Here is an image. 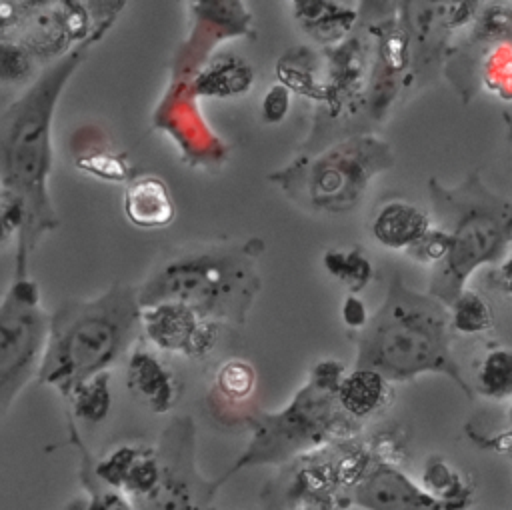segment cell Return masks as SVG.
Returning a JSON list of instances; mask_svg holds the SVG:
<instances>
[{
    "label": "cell",
    "mask_w": 512,
    "mask_h": 510,
    "mask_svg": "<svg viewBox=\"0 0 512 510\" xmlns=\"http://www.w3.org/2000/svg\"><path fill=\"white\" fill-rule=\"evenodd\" d=\"M100 36L54 60L38 78L0 112V186L12 192L26 210L16 240V272H26L28 256L44 234L58 228L48 178L54 164L52 120L68 80Z\"/></svg>",
    "instance_id": "1"
},
{
    "label": "cell",
    "mask_w": 512,
    "mask_h": 510,
    "mask_svg": "<svg viewBox=\"0 0 512 510\" xmlns=\"http://www.w3.org/2000/svg\"><path fill=\"white\" fill-rule=\"evenodd\" d=\"M452 334L450 308L428 292L412 290L392 270L382 304L354 336V366L376 370L388 382L442 374L474 400V388L452 354Z\"/></svg>",
    "instance_id": "2"
},
{
    "label": "cell",
    "mask_w": 512,
    "mask_h": 510,
    "mask_svg": "<svg viewBox=\"0 0 512 510\" xmlns=\"http://www.w3.org/2000/svg\"><path fill=\"white\" fill-rule=\"evenodd\" d=\"M262 250L260 238L174 248L136 288L140 308L178 302L218 324H244L262 288Z\"/></svg>",
    "instance_id": "3"
},
{
    "label": "cell",
    "mask_w": 512,
    "mask_h": 510,
    "mask_svg": "<svg viewBox=\"0 0 512 510\" xmlns=\"http://www.w3.org/2000/svg\"><path fill=\"white\" fill-rule=\"evenodd\" d=\"M142 308L130 284H112L92 300H66L52 316L38 382L52 386L64 400L106 372L126 350H132Z\"/></svg>",
    "instance_id": "4"
},
{
    "label": "cell",
    "mask_w": 512,
    "mask_h": 510,
    "mask_svg": "<svg viewBox=\"0 0 512 510\" xmlns=\"http://www.w3.org/2000/svg\"><path fill=\"white\" fill-rule=\"evenodd\" d=\"M432 224L448 234V252L432 268L428 294L450 304L468 278L486 264L502 262L512 244V200L496 194L474 168L454 186L428 180Z\"/></svg>",
    "instance_id": "5"
},
{
    "label": "cell",
    "mask_w": 512,
    "mask_h": 510,
    "mask_svg": "<svg viewBox=\"0 0 512 510\" xmlns=\"http://www.w3.org/2000/svg\"><path fill=\"white\" fill-rule=\"evenodd\" d=\"M344 366L336 360L318 362L308 382L278 412H262L252 418L254 436L246 452L222 476V482L240 468L256 464H282L328 440L358 428L338 402V384Z\"/></svg>",
    "instance_id": "6"
},
{
    "label": "cell",
    "mask_w": 512,
    "mask_h": 510,
    "mask_svg": "<svg viewBox=\"0 0 512 510\" xmlns=\"http://www.w3.org/2000/svg\"><path fill=\"white\" fill-rule=\"evenodd\" d=\"M394 166L390 144L370 132L344 136L268 176L300 208L326 214L356 210L372 180Z\"/></svg>",
    "instance_id": "7"
},
{
    "label": "cell",
    "mask_w": 512,
    "mask_h": 510,
    "mask_svg": "<svg viewBox=\"0 0 512 510\" xmlns=\"http://www.w3.org/2000/svg\"><path fill=\"white\" fill-rule=\"evenodd\" d=\"M40 302L38 284L26 272H14L0 300V416L38 376L50 326Z\"/></svg>",
    "instance_id": "8"
},
{
    "label": "cell",
    "mask_w": 512,
    "mask_h": 510,
    "mask_svg": "<svg viewBox=\"0 0 512 510\" xmlns=\"http://www.w3.org/2000/svg\"><path fill=\"white\" fill-rule=\"evenodd\" d=\"M158 458L160 478L148 496L134 502L136 510H204L222 480L206 482L196 472L190 418H176L166 426Z\"/></svg>",
    "instance_id": "9"
},
{
    "label": "cell",
    "mask_w": 512,
    "mask_h": 510,
    "mask_svg": "<svg viewBox=\"0 0 512 510\" xmlns=\"http://www.w3.org/2000/svg\"><path fill=\"white\" fill-rule=\"evenodd\" d=\"M90 4L82 2H36L20 42L36 60H60L90 38L106 34L114 16L90 24Z\"/></svg>",
    "instance_id": "10"
},
{
    "label": "cell",
    "mask_w": 512,
    "mask_h": 510,
    "mask_svg": "<svg viewBox=\"0 0 512 510\" xmlns=\"http://www.w3.org/2000/svg\"><path fill=\"white\" fill-rule=\"evenodd\" d=\"M140 326L156 350L178 352L188 358L208 356L216 346L220 330L218 322L178 302L142 308Z\"/></svg>",
    "instance_id": "11"
},
{
    "label": "cell",
    "mask_w": 512,
    "mask_h": 510,
    "mask_svg": "<svg viewBox=\"0 0 512 510\" xmlns=\"http://www.w3.org/2000/svg\"><path fill=\"white\" fill-rule=\"evenodd\" d=\"M354 502L366 510H444L424 488L390 464L374 466L360 480Z\"/></svg>",
    "instance_id": "12"
},
{
    "label": "cell",
    "mask_w": 512,
    "mask_h": 510,
    "mask_svg": "<svg viewBox=\"0 0 512 510\" xmlns=\"http://www.w3.org/2000/svg\"><path fill=\"white\" fill-rule=\"evenodd\" d=\"M126 388L130 396L152 414L170 412L180 394L182 384L176 374L150 348H132L126 364Z\"/></svg>",
    "instance_id": "13"
},
{
    "label": "cell",
    "mask_w": 512,
    "mask_h": 510,
    "mask_svg": "<svg viewBox=\"0 0 512 510\" xmlns=\"http://www.w3.org/2000/svg\"><path fill=\"white\" fill-rule=\"evenodd\" d=\"M122 206L126 218L138 228H164L172 224L176 208L168 184L154 174L132 178L124 190Z\"/></svg>",
    "instance_id": "14"
},
{
    "label": "cell",
    "mask_w": 512,
    "mask_h": 510,
    "mask_svg": "<svg viewBox=\"0 0 512 510\" xmlns=\"http://www.w3.org/2000/svg\"><path fill=\"white\" fill-rule=\"evenodd\" d=\"M362 4L348 2H324V0H302L292 2L294 18L300 28L318 44L330 48L348 38V32L358 20V8Z\"/></svg>",
    "instance_id": "15"
},
{
    "label": "cell",
    "mask_w": 512,
    "mask_h": 510,
    "mask_svg": "<svg viewBox=\"0 0 512 510\" xmlns=\"http://www.w3.org/2000/svg\"><path fill=\"white\" fill-rule=\"evenodd\" d=\"M432 228V216L410 202H388L372 220V236L390 250H410Z\"/></svg>",
    "instance_id": "16"
},
{
    "label": "cell",
    "mask_w": 512,
    "mask_h": 510,
    "mask_svg": "<svg viewBox=\"0 0 512 510\" xmlns=\"http://www.w3.org/2000/svg\"><path fill=\"white\" fill-rule=\"evenodd\" d=\"M336 394L340 408L356 422L382 412L394 398L392 382L376 370L356 366L342 376Z\"/></svg>",
    "instance_id": "17"
},
{
    "label": "cell",
    "mask_w": 512,
    "mask_h": 510,
    "mask_svg": "<svg viewBox=\"0 0 512 510\" xmlns=\"http://www.w3.org/2000/svg\"><path fill=\"white\" fill-rule=\"evenodd\" d=\"M466 44H474L478 48L474 58L478 66L474 68L476 80L488 94L510 102L512 100V42L498 44H476L466 40Z\"/></svg>",
    "instance_id": "18"
},
{
    "label": "cell",
    "mask_w": 512,
    "mask_h": 510,
    "mask_svg": "<svg viewBox=\"0 0 512 510\" xmlns=\"http://www.w3.org/2000/svg\"><path fill=\"white\" fill-rule=\"evenodd\" d=\"M252 86V68L236 56H218L204 66L194 82L200 96H238Z\"/></svg>",
    "instance_id": "19"
},
{
    "label": "cell",
    "mask_w": 512,
    "mask_h": 510,
    "mask_svg": "<svg viewBox=\"0 0 512 510\" xmlns=\"http://www.w3.org/2000/svg\"><path fill=\"white\" fill-rule=\"evenodd\" d=\"M422 484L444 510H460L472 494L464 476L446 460L430 458L422 472Z\"/></svg>",
    "instance_id": "20"
},
{
    "label": "cell",
    "mask_w": 512,
    "mask_h": 510,
    "mask_svg": "<svg viewBox=\"0 0 512 510\" xmlns=\"http://www.w3.org/2000/svg\"><path fill=\"white\" fill-rule=\"evenodd\" d=\"M476 392L488 400L512 398V348H490L476 366Z\"/></svg>",
    "instance_id": "21"
},
{
    "label": "cell",
    "mask_w": 512,
    "mask_h": 510,
    "mask_svg": "<svg viewBox=\"0 0 512 510\" xmlns=\"http://www.w3.org/2000/svg\"><path fill=\"white\" fill-rule=\"evenodd\" d=\"M316 70H318V58L314 52L306 48L288 52L282 60H278V66H276L280 82L286 88H290V92L296 90L320 100L322 82L316 78Z\"/></svg>",
    "instance_id": "22"
},
{
    "label": "cell",
    "mask_w": 512,
    "mask_h": 510,
    "mask_svg": "<svg viewBox=\"0 0 512 510\" xmlns=\"http://www.w3.org/2000/svg\"><path fill=\"white\" fill-rule=\"evenodd\" d=\"M68 402H70L76 418L90 422V424L102 422L108 416L110 404H112L110 372L108 370L100 372V374L92 376L90 380H86L84 384H80L72 392Z\"/></svg>",
    "instance_id": "23"
},
{
    "label": "cell",
    "mask_w": 512,
    "mask_h": 510,
    "mask_svg": "<svg viewBox=\"0 0 512 510\" xmlns=\"http://www.w3.org/2000/svg\"><path fill=\"white\" fill-rule=\"evenodd\" d=\"M452 330L460 334H480L494 328V314L490 304L474 290L466 288L450 304Z\"/></svg>",
    "instance_id": "24"
},
{
    "label": "cell",
    "mask_w": 512,
    "mask_h": 510,
    "mask_svg": "<svg viewBox=\"0 0 512 510\" xmlns=\"http://www.w3.org/2000/svg\"><path fill=\"white\" fill-rule=\"evenodd\" d=\"M326 270L350 288V294L360 292L372 278V264L360 248L330 250L324 254Z\"/></svg>",
    "instance_id": "25"
},
{
    "label": "cell",
    "mask_w": 512,
    "mask_h": 510,
    "mask_svg": "<svg viewBox=\"0 0 512 510\" xmlns=\"http://www.w3.org/2000/svg\"><path fill=\"white\" fill-rule=\"evenodd\" d=\"M36 78L34 54L20 40H0V84H32Z\"/></svg>",
    "instance_id": "26"
},
{
    "label": "cell",
    "mask_w": 512,
    "mask_h": 510,
    "mask_svg": "<svg viewBox=\"0 0 512 510\" xmlns=\"http://www.w3.org/2000/svg\"><path fill=\"white\" fill-rule=\"evenodd\" d=\"M254 370L244 360H228L216 374L218 390L230 400H246L254 390Z\"/></svg>",
    "instance_id": "27"
},
{
    "label": "cell",
    "mask_w": 512,
    "mask_h": 510,
    "mask_svg": "<svg viewBox=\"0 0 512 510\" xmlns=\"http://www.w3.org/2000/svg\"><path fill=\"white\" fill-rule=\"evenodd\" d=\"M26 222V210L22 202L0 186V246L6 244L12 236H20Z\"/></svg>",
    "instance_id": "28"
},
{
    "label": "cell",
    "mask_w": 512,
    "mask_h": 510,
    "mask_svg": "<svg viewBox=\"0 0 512 510\" xmlns=\"http://www.w3.org/2000/svg\"><path fill=\"white\" fill-rule=\"evenodd\" d=\"M76 166L86 172H92L104 180L122 182V180L130 178V168L126 166V162L122 158H118L116 154H108V152H98L94 156L80 158L76 162Z\"/></svg>",
    "instance_id": "29"
},
{
    "label": "cell",
    "mask_w": 512,
    "mask_h": 510,
    "mask_svg": "<svg viewBox=\"0 0 512 510\" xmlns=\"http://www.w3.org/2000/svg\"><path fill=\"white\" fill-rule=\"evenodd\" d=\"M36 2H12L0 0V40H14L18 32L22 36Z\"/></svg>",
    "instance_id": "30"
},
{
    "label": "cell",
    "mask_w": 512,
    "mask_h": 510,
    "mask_svg": "<svg viewBox=\"0 0 512 510\" xmlns=\"http://www.w3.org/2000/svg\"><path fill=\"white\" fill-rule=\"evenodd\" d=\"M448 252V234L434 226L424 234V238L414 244L410 250H408V256L418 260V262H426V264H438Z\"/></svg>",
    "instance_id": "31"
},
{
    "label": "cell",
    "mask_w": 512,
    "mask_h": 510,
    "mask_svg": "<svg viewBox=\"0 0 512 510\" xmlns=\"http://www.w3.org/2000/svg\"><path fill=\"white\" fill-rule=\"evenodd\" d=\"M290 88H286L282 82H276L268 88V92L262 98L260 110H262V120L266 124H278L286 118L290 110Z\"/></svg>",
    "instance_id": "32"
},
{
    "label": "cell",
    "mask_w": 512,
    "mask_h": 510,
    "mask_svg": "<svg viewBox=\"0 0 512 510\" xmlns=\"http://www.w3.org/2000/svg\"><path fill=\"white\" fill-rule=\"evenodd\" d=\"M342 320H344V324H346L348 328H352V330H356V332H360V330L368 324V320H370L368 310H366L364 302H362L356 294H348V296L344 298V304H342Z\"/></svg>",
    "instance_id": "33"
},
{
    "label": "cell",
    "mask_w": 512,
    "mask_h": 510,
    "mask_svg": "<svg viewBox=\"0 0 512 510\" xmlns=\"http://www.w3.org/2000/svg\"><path fill=\"white\" fill-rule=\"evenodd\" d=\"M488 284L508 296H512V256H508L496 270L488 274Z\"/></svg>",
    "instance_id": "34"
},
{
    "label": "cell",
    "mask_w": 512,
    "mask_h": 510,
    "mask_svg": "<svg viewBox=\"0 0 512 510\" xmlns=\"http://www.w3.org/2000/svg\"><path fill=\"white\" fill-rule=\"evenodd\" d=\"M504 122H506V136H508L510 154H512V116H510V114H504Z\"/></svg>",
    "instance_id": "35"
},
{
    "label": "cell",
    "mask_w": 512,
    "mask_h": 510,
    "mask_svg": "<svg viewBox=\"0 0 512 510\" xmlns=\"http://www.w3.org/2000/svg\"><path fill=\"white\" fill-rule=\"evenodd\" d=\"M508 418H510V432H512V404H510V408H508Z\"/></svg>",
    "instance_id": "36"
},
{
    "label": "cell",
    "mask_w": 512,
    "mask_h": 510,
    "mask_svg": "<svg viewBox=\"0 0 512 510\" xmlns=\"http://www.w3.org/2000/svg\"><path fill=\"white\" fill-rule=\"evenodd\" d=\"M510 6H512V2H510Z\"/></svg>",
    "instance_id": "37"
}]
</instances>
